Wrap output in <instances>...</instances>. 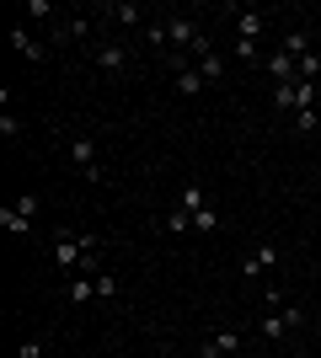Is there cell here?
I'll use <instances>...</instances> for the list:
<instances>
[{
  "label": "cell",
  "instance_id": "cell-4",
  "mask_svg": "<svg viewBox=\"0 0 321 358\" xmlns=\"http://www.w3.org/2000/svg\"><path fill=\"white\" fill-rule=\"evenodd\" d=\"M92 59H97V70H102V75H123L129 64H134V54H129L123 43H113V38H97V43H92Z\"/></svg>",
  "mask_w": 321,
  "mask_h": 358
},
{
  "label": "cell",
  "instance_id": "cell-8",
  "mask_svg": "<svg viewBox=\"0 0 321 358\" xmlns=\"http://www.w3.org/2000/svg\"><path fill=\"white\" fill-rule=\"evenodd\" d=\"M268 80H273V86H284V80H300V64H294L290 54L278 48V54H268Z\"/></svg>",
  "mask_w": 321,
  "mask_h": 358
},
{
  "label": "cell",
  "instance_id": "cell-23",
  "mask_svg": "<svg viewBox=\"0 0 321 358\" xmlns=\"http://www.w3.org/2000/svg\"><path fill=\"white\" fill-rule=\"evenodd\" d=\"M16 358H43V337H27V343L16 348Z\"/></svg>",
  "mask_w": 321,
  "mask_h": 358
},
{
  "label": "cell",
  "instance_id": "cell-18",
  "mask_svg": "<svg viewBox=\"0 0 321 358\" xmlns=\"http://www.w3.org/2000/svg\"><path fill=\"white\" fill-rule=\"evenodd\" d=\"M316 75H321V54H306V59H300V80L316 86Z\"/></svg>",
  "mask_w": 321,
  "mask_h": 358
},
{
  "label": "cell",
  "instance_id": "cell-15",
  "mask_svg": "<svg viewBox=\"0 0 321 358\" xmlns=\"http://www.w3.org/2000/svg\"><path fill=\"white\" fill-rule=\"evenodd\" d=\"M193 64H199V75H204V80H209V86H214V80H225V59H220L214 48H209V54H199V59H193Z\"/></svg>",
  "mask_w": 321,
  "mask_h": 358
},
{
  "label": "cell",
  "instance_id": "cell-16",
  "mask_svg": "<svg viewBox=\"0 0 321 358\" xmlns=\"http://www.w3.org/2000/svg\"><path fill=\"white\" fill-rule=\"evenodd\" d=\"M284 54H290V59L300 64V59H306V54H311V38H306V32H300V27H294V32H284Z\"/></svg>",
  "mask_w": 321,
  "mask_h": 358
},
{
  "label": "cell",
  "instance_id": "cell-6",
  "mask_svg": "<svg viewBox=\"0 0 321 358\" xmlns=\"http://www.w3.org/2000/svg\"><path fill=\"white\" fill-rule=\"evenodd\" d=\"M273 268H278V246H273V241H257V246L241 257V273H246V278H262V273H273Z\"/></svg>",
  "mask_w": 321,
  "mask_h": 358
},
{
  "label": "cell",
  "instance_id": "cell-2",
  "mask_svg": "<svg viewBox=\"0 0 321 358\" xmlns=\"http://www.w3.org/2000/svg\"><path fill=\"white\" fill-rule=\"evenodd\" d=\"M38 209H43V198H38V193H16L11 203H0V224H6L11 236H27L32 220H38Z\"/></svg>",
  "mask_w": 321,
  "mask_h": 358
},
{
  "label": "cell",
  "instance_id": "cell-19",
  "mask_svg": "<svg viewBox=\"0 0 321 358\" xmlns=\"http://www.w3.org/2000/svg\"><path fill=\"white\" fill-rule=\"evenodd\" d=\"M0 134H6V139H22V118H16L11 107H6V113H0Z\"/></svg>",
  "mask_w": 321,
  "mask_h": 358
},
{
  "label": "cell",
  "instance_id": "cell-21",
  "mask_svg": "<svg viewBox=\"0 0 321 358\" xmlns=\"http://www.w3.org/2000/svg\"><path fill=\"white\" fill-rule=\"evenodd\" d=\"M27 16L32 22H54V6H48V0H27Z\"/></svg>",
  "mask_w": 321,
  "mask_h": 358
},
{
  "label": "cell",
  "instance_id": "cell-14",
  "mask_svg": "<svg viewBox=\"0 0 321 358\" xmlns=\"http://www.w3.org/2000/svg\"><path fill=\"white\" fill-rule=\"evenodd\" d=\"M204 86H209V80L199 75V64H183V70H177V91H183V96H199Z\"/></svg>",
  "mask_w": 321,
  "mask_h": 358
},
{
  "label": "cell",
  "instance_id": "cell-9",
  "mask_svg": "<svg viewBox=\"0 0 321 358\" xmlns=\"http://www.w3.org/2000/svg\"><path fill=\"white\" fill-rule=\"evenodd\" d=\"M92 294H97V273H76V278L64 284V299H70V305H86Z\"/></svg>",
  "mask_w": 321,
  "mask_h": 358
},
{
  "label": "cell",
  "instance_id": "cell-1",
  "mask_svg": "<svg viewBox=\"0 0 321 358\" xmlns=\"http://www.w3.org/2000/svg\"><path fill=\"white\" fill-rule=\"evenodd\" d=\"M97 252H102V236L97 230H54V268L59 273H97Z\"/></svg>",
  "mask_w": 321,
  "mask_h": 358
},
{
  "label": "cell",
  "instance_id": "cell-10",
  "mask_svg": "<svg viewBox=\"0 0 321 358\" xmlns=\"http://www.w3.org/2000/svg\"><path fill=\"white\" fill-rule=\"evenodd\" d=\"M273 107L294 118V113H300V80H284V86H273Z\"/></svg>",
  "mask_w": 321,
  "mask_h": 358
},
{
  "label": "cell",
  "instance_id": "cell-11",
  "mask_svg": "<svg viewBox=\"0 0 321 358\" xmlns=\"http://www.w3.org/2000/svg\"><path fill=\"white\" fill-rule=\"evenodd\" d=\"M230 16H236V38H246V43L262 38V16L257 11H230Z\"/></svg>",
  "mask_w": 321,
  "mask_h": 358
},
{
  "label": "cell",
  "instance_id": "cell-7",
  "mask_svg": "<svg viewBox=\"0 0 321 358\" xmlns=\"http://www.w3.org/2000/svg\"><path fill=\"white\" fill-rule=\"evenodd\" d=\"M97 16L118 22V27H150V22H145V11H139V6H129V0H107V6H97Z\"/></svg>",
  "mask_w": 321,
  "mask_h": 358
},
{
  "label": "cell",
  "instance_id": "cell-17",
  "mask_svg": "<svg viewBox=\"0 0 321 358\" xmlns=\"http://www.w3.org/2000/svg\"><path fill=\"white\" fill-rule=\"evenodd\" d=\"M294 129H300V134H316V129H321V113H316V107H300V113H294Z\"/></svg>",
  "mask_w": 321,
  "mask_h": 358
},
{
  "label": "cell",
  "instance_id": "cell-22",
  "mask_svg": "<svg viewBox=\"0 0 321 358\" xmlns=\"http://www.w3.org/2000/svg\"><path fill=\"white\" fill-rule=\"evenodd\" d=\"M118 294V278H113V273H97V299H113Z\"/></svg>",
  "mask_w": 321,
  "mask_h": 358
},
{
  "label": "cell",
  "instance_id": "cell-12",
  "mask_svg": "<svg viewBox=\"0 0 321 358\" xmlns=\"http://www.w3.org/2000/svg\"><path fill=\"white\" fill-rule=\"evenodd\" d=\"M11 48H16V54H27V59H32V64L43 59V43H38V38H32V32H27V27H11Z\"/></svg>",
  "mask_w": 321,
  "mask_h": 358
},
{
  "label": "cell",
  "instance_id": "cell-13",
  "mask_svg": "<svg viewBox=\"0 0 321 358\" xmlns=\"http://www.w3.org/2000/svg\"><path fill=\"white\" fill-rule=\"evenodd\" d=\"M177 209H183L187 220H193V214H199V209H209V193H204L199 182H187V187H183V203H177Z\"/></svg>",
  "mask_w": 321,
  "mask_h": 358
},
{
  "label": "cell",
  "instance_id": "cell-3",
  "mask_svg": "<svg viewBox=\"0 0 321 358\" xmlns=\"http://www.w3.org/2000/svg\"><path fill=\"white\" fill-rule=\"evenodd\" d=\"M294 327H306V310H300V305H278V310H262V321H257V331L268 337V343L290 337Z\"/></svg>",
  "mask_w": 321,
  "mask_h": 358
},
{
  "label": "cell",
  "instance_id": "cell-5",
  "mask_svg": "<svg viewBox=\"0 0 321 358\" xmlns=\"http://www.w3.org/2000/svg\"><path fill=\"white\" fill-rule=\"evenodd\" d=\"M70 161H76V171L86 182H102V155H97V139H70Z\"/></svg>",
  "mask_w": 321,
  "mask_h": 358
},
{
  "label": "cell",
  "instance_id": "cell-24",
  "mask_svg": "<svg viewBox=\"0 0 321 358\" xmlns=\"http://www.w3.org/2000/svg\"><path fill=\"white\" fill-rule=\"evenodd\" d=\"M316 327H321V310H316Z\"/></svg>",
  "mask_w": 321,
  "mask_h": 358
},
{
  "label": "cell",
  "instance_id": "cell-20",
  "mask_svg": "<svg viewBox=\"0 0 321 358\" xmlns=\"http://www.w3.org/2000/svg\"><path fill=\"white\" fill-rule=\"evenodd\" d=\"M214 224H220V209H214V203H209V209H199V214H193V230H214Z\"/></svg>",
  "mask_w": 321,
  "mask_h": 358
}]
</instances>
